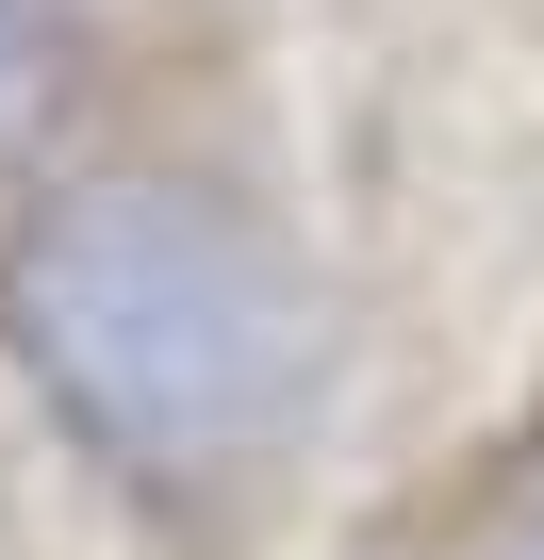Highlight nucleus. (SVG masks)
<instances>
[{
  "mask_svg": "<svg viewBox=\"0 0 544 560\" xmlns=\"http://www.w3.org/2000/svg\"><path fill=\"white\" fill-rule=\"evenodd\" d=\"M347 445L298 0H0V560H314Z\"/></svg>",
  "mask_w": 544,
  "mask_h": 560,
  "instance_id": "1",
  "label": "nucleus"
}]
</instances>
